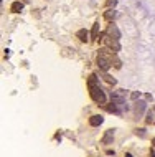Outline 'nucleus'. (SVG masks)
Instances as JSON below:
<instances>
[{"instance_id": "nucleus-22", "label": "nucleus", "mask_w": 155, "mask_h": 157, "mask_svg": "<svg viewBox=\"0 0 155 157\" xmlns=\"http://www.w3.org/2000/svg\"><path fill=\"white\" fill-rule=\"evenodd\" d=\"M152 146H153V147H155V137H153V139H152Z\"/></svg>"}, {"instance_id": "nucleus-4", "label": "nucleus", "mask_w": 155, "mask_h": 157, "mask_svg": "<svg viewBox=\"0 0 155 157\" xmlns=\"http://www.w3.org/2000/svg\"><path fill=\"white\" fill-rule=\"evenodd\" d=\"M145 109H147V103H145V101H135V104H134V113H135L137 117H140Z\"/></svg>"}, {"instance_id": "nucleus-23", "label": "nucleus", "mask_w": 155, "mask_h": 157, "mask_svg": "<svg viewBox=\"0 0 155 157\" xmlns=\"http://www.w3.org/2000/svg\"><path fill=\"white\" fill-rule=\"evenodd\" d=\"M23 2H28V0H23Z\"/></svg>"}, {"instance_id": "nucleus-5", "label": "nucleus", "mask_w": 155, "mask_h": 157, "mask_svg": "<svg viewBox=\"0 0 155 157\" xmlns=\"http://www.w3.org/2000/svg\"><path fill=\"white\" fill-rule=\"evenodd\" d=\"M96 65L99 66V70H102L104 73H106L109 68L112 66V63H111V61H107V60H104V58H99V56H98V58H96Z\"/></svg>"}, {"instance_id": "nucleus-14", "label": "nucleus", "mask_w": 155, "mask_h": 157, "mask_svg": "<svg viewBox=\"0 0 155 157\" xmlns=\"http://www.w3.org/2000/svg\"><path fill=\"white\" fill-rule=\"evenodd\" d=\"M112 66L117 68V70H120V68H122V61L117 58V55H114V58H112Z\"/></svg>"}, {"instance_id": "nucleus-9", "label": "nucleus", "mask_w": 155, "mask_h": 157, "mask_svg": "<svg viewBox=\"0 0 155 157\" xmlns=\"http://www.w3.org/2000/svg\"><path fill=\"white\" fill-rule=\"evenodd\" d=\"M112 141H114V131L109 129V131H106V134L102 137V144H111Z\"/></svg>"}, {"instance_id": "nucleus-18", "label": "nucleus", "mask_w": 155, "mask_h": 157, "mask_svg": "<svg viewBox=\"0 0 155 157\" xmlns=\"http://www.w3.org/2000/svg\"><path fill=\"white\" fill-rule=\"evenodd\" d=\"M140 96H142V94H140V91H134L132 94H131V99H134V101H137V99H139Z\"/></svg>"}, {"instance_id": "nucleus-16", "label": "nucleus", "mask_w": 155, "mask_h": 157, "mask_svg": "<svg viewBox=\"0 0 155 157\" xmlns=\"http://www.w3.org/2000/svg\"><path fill=\"white\" fill-rule=\"evenodd\" d=\"M135 134L139 136V137H142V139L147 137V134H145V129H135Z\"/></svg>"}, {"instance_id": "nucleus-15", "label": "nucleus", "mask_w": 155, "mask_h": 157, "mask_svg": "<svg viewBox=\"0 0 155 157\" xmlns=\"http://www.w3.org/2000/svg\"><path fill=\"white\" fill-rule=\"evenodd\" d=\"M107 111H109V113H114V114H120V111L117 109V104H116V103H111V104H109V106H107Z\"/></svg>"}, {"instance_id": "nucleus-10", "label": "nucleus", "mask_w": 155, "mask_h": 157, "mask_svg": "<svg viewBox=\"0 0 155 157\" xmlns=\"http://www.w3.org/2000/svg\"><path fill=\"white\" fill-rule=\"evenodd\" d=\"M10 10L13 12V13H20V12L23 10V2H20V0L13 2V3H12V7H10Z\"/></svg>"}, {"instance_id": "nucleus-17", "label": "nucleus", "mask_w": 155, "mask_h": 157, "mask_svg": "<svg viewBox=\"0 0 155 157\" xmlns=\"http://www.w3.org/2000/svg\"><path fill=\"white\" fill-rule=\"evenodd\" d=\"M145 122H147V124H150V122H153V113H152V111H149V113H147V117H145Z\"/></svg>"}, {"instance_id": "nucleus-21", "label": "nucleus", "mask_w": 155, "mask_h": 157, "mask_svg": "<svg viewBox=\"0 0 155 157\" xmlns=\"http://www.w3.org/2000/svg\"><path fill=\"white\" fill-rule=\"evenodd\" d=\"M150 157H155V151H150Z\"/></svg>"}, {"instance_id": "nucleus-1", "label": "nucleus", "mask_w": 155, "mask_h": 157, "mask_svg": "<svg viewBox=\"0 0 155 157\" xmlns=\"http://www.w3.org/2000/svg\"><path fill=\"white\" fill-rule=\"evenodd\" d=\"M98 40H102L104 43H106L107 48L111 50V52H114L116 55L120 52V43H119V40H116V38H112V36L106 35V33H102V35H99Z\"/></svg>"}, {"instance_id": "nucleus-7", "label": "nucleus", "mask_w": 155, "mask_h": 157, "mask_svg": "<svg viewBox=\"0 0 155 157\" xmlns=\"http://www.w3.org/2000/svg\"><path fill=\"white\" fill-rule=\"evenodd\" d=\"M76 36L83 41V43H86V41L89 40V38H87V36H89V32H87L86 28H81V30H78V32H76Z\"/></svg>"}, {"instance_id": "nucleus-20", "label": "nucleus", "mask_w": 155, "mask_h": 157, "mask_svg": "<svg viewBox=\"0 0 155 157\" xmlns=\"http://www.w3.org/2000/svg\"><path fill=\"white\" fill-rule=\"evenodd\" d=\"M124 157H134V155H132V154H131V152H127V154H125V155H124Z\"/></svg>"}, {"instance_id": "nucleus-8", "label": "nucleus", "mask_w": 155, "mask_h": 157, "mask_svg": "<svg viewBox=\"0 0 155 157\" xmlns=\"http://www.w3.org/2000/svg\"><path fill=\"white\" fill-rule=\"evenodd\" d=\"M96 86H99V78H98V75L93 73L87 78V88H96Z\"/></svg>"}, {"instance_id": "nucleus-13", "label": "nucleus", "mask_w": 155, "mask_h": 157, "mask_svg": "<svg viewBox=\"0 0 155 157\" xmlns=\"http://www.w3.org/2000/svg\"><path fill=\"white\" fill-rule=\"evenodd\" d=\"M102 78H104V81H106L107 84H112V86L116 84V78H112L111 75H107V73H102Z\"/></svg>"}, {"instance_id": "nucleus-19", "label": "nucleus", "mask_w": 155, "mask_h": 157, "mask_svg": "<svg viewBox=\"0 0 155 157\" xmlns=\"http://www.w3.org/2000/svg\"><path fill=\"white\" fill-rule=\"evenodd\" d=\"M116 3H117V0H107L106 5H107V7H116Z\"/></svg>"}, {"instance_id": "nucleus-11", "label": "nucleus", "mask_w": 155, "mask_h": 157, "mask_svg": "<svg viewBox=\"0 0 155 157\" xmlns=\"http://www.w3.org/2000/svg\"><path fill=\"white\" fill-rule=\"evenodd\" d=\"M91 38L93 40H98L99 38V22H96L93 25V30H91Z\"/></svg>"}, {"instance_id": "nucleus-6", "label": "nucleus", "mask_w": 155, "mask_h": 157, "mask_svg": "<svg viewBox=\"0 0 155 157\" xmlns=\"http://www.w3.org/2000/svg\"><path fill=\"white\" fill-rule=\"evenodd\" d=\"M102 122H104V117L101 116V114H94V116H91V117H89V124L93 126V127L101 126Z\"/></svg>"}, {"instance_id": "nucleus-2", "label": "nucleus", "mask_w": 155, "mask_h": 157, "mask_svg": "<svg viewBox=\"0 0 155 157\" xmlns=\"http://www.w3.org/2000/svg\"><path fill=\"white\" fill-rule=\"evenodd\" d=\"M89 96L91 99L94 101L96 104H104L106 103V93L101 90V86H96V88H89Z\"/></svg>"}, {"instance_id": "nucleus-3", "label": "nucleus", "mask_w": 155, "mask_h": 157, "mask_svg": "<svg viewBox=\"0 0 155 157\" xmlns=\"http://www.w3.org/2000/svg\"><path fill=\"white\" fill-rule=\"evenodd\" d=\"M106 35L116 38V40H119V38H120V30L117 28V25L111 23V25H107V28H106Z\"/></svg>"}, {"instance_id": "nucleus-12", "label": "nucleus", "mask_w": 155, "mask_h": 157, "mask_svg": "<svg viewBox=\"0 0 155 157\" xmlns=\"http://www.w3.org/2000/svg\"><path fill=\"white\" fill-rule=\"evenodd\" d=\"M104 18H106L107 22L114 20V18H116V10H111V8H109V10H106V13H104Z\"/></svg>"}]
</instances>
